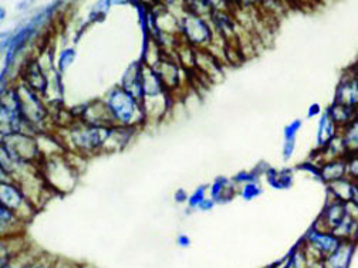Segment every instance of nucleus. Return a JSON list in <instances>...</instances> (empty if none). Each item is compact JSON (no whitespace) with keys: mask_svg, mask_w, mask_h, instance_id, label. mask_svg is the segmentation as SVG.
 Segmentation results:
<instances>
[{"mask_svg":"<svg viewBox=\"0 0 358 268\" xmlns=\"http://www.w3.org/2000/svg\"><path fill=\"white\" fill-rule=\"evenodd\" d=\"M341 243V239L336 236L333 232L320 230L317 228H313L303 241V247L306 248L307 254L313 255L310 260H324L329 254H331Z\"/></svg>","mask_w":358,"mask_h":268,"instance_id":"nucleus-1","label":"nucleus"},{"mask_svg":"<svg viewBox=\"0 0 358 268\" xmlns=\"http://www.w3.org/2000/svg\"><path fill=\"white\" fill-rule=\"evenodd\" d=\"M350 214H351L350 203H344V202L331 199L327 202L323 213L320 214L319 220L316 221L315 228H317L320 230H327V232L336 233Z\"/></svg>","mask_w":358,"mask_h":268,"instance_id":"nucleus-2","label":"nucleus"},{"mask_svg":"<svg viewBox=\"0 0 358 268\" xmlns=\"http://www.w3.org/2000/svg\"><path fill=\"white\" fill-rule=\"evenodd\" d=\"M334 103L358 110V75L350 67L343 73L334 93Z\"/></svg>","mask_w":358,"mask_h":268,"instance_id":"nucleus-3","label":"nucleus"},{"mask_svg":"<svg viewBox=\"0 0 358 268\" xmlns=\"http://www.w3.org/2000/svg\"><path fill=\"white\" fill-rule=\"evenodd\" d=\"M355 248L357 243L341 240L340 246L323 260L324 268H350Z\"/></svg>","mask_w":358,"mask_h":268,"instance_id":"nucleus-4","label":"nucleus"},{"mask_svg":"<svg viewBox=\"0 0 358 268\" xmlns=\"http://www.w3.org/2000/svg\"><path fill=\"white\" fill-rule=\"evenodd\" d=\"M320 173H322V182H324L326 185L334 184L340 181V179L347 177L345 156L320 163Z\"/></svg>","mask_w":358,"mask_h":268,"instance_id":"nucleus-5","label":"nucleus"},{"mask_svg":"<svg viewBox=\"0 0 358 268\" xmlns=\"http://www.w3.org/2000/svg\"><path fill=\"white\" fill-rule=\"evenodd\" d=\"M340 132H341V129L334 124L329 111L326 110L324 114L322 115L320 124H319V133H317L319 148H324L327 144H330L334 138H337L340 135Z\"/></svg>","mask_w":358,"mask_h":268,"instance_id":"nucleus-6","label":"nucleus"},{"mask_svg":"<svg viewBox=\"0 0 358 268\" xmlns=\"http://www.w3.org/2000/svg\"><path fill=\"white\" fill-rule=\"evenodd\" d=\"M331 119L334 121V124L343 129L345 128L348 124H351L357 117H358V110L348 107V105H343V104H337L333 103L329 108H327Z\"/></svg>","mask_w":358,"mask_h":268,"instance_id":"nucleus-7","label":"nucleus"},{"mask_svg":"<svg viewBox=\"0 0 358 268\" xmlns=\"http://www.w3.org/2000/svg\"><path fill=\"white\" fill-rule=\"evenodd\" d=\"M352 184L354 181H351L350 177H343L340 181L327 185L329 195L333 196V199L336 200L350 203L351 195H352Z\"/></svg>","mask_w":358,"mask_h":268,"instance_id":"nucleus-8","label":"nucleus"},{"mask_svg":"<svg viewBox=\"0 0 358 268\" xmlns=\"http://www.w3.org/2000/svg\"><path fill=\"white\" fill-rule=\"evenodd\" d=\"M347 154L358 152V117L340 132Z\"/></svg>","mask_w":358,"mask_h":268,"instance_id":"nucleus-9","label":"nucleus"},{"mask_svg":"<svg viewBox=\"0 0 358 268\" xmlns=\"http://www.w3.org/2000/svg\"><path fill=\"white\" fill-rule=\"evenodd\" d=\"M310 261L311 260H310L306 248L301 246V247L296 248L292 253V255L287 258L286 268H308Z\"/></svg>","mask_w":358,"mask_h":268,"instance_id":"nucleus-10","label":"nucleus"},{"mask_svg":"<svg viewBox=\"0 0 358 268\" xmlns=\"http://www.w3.org/2000/svg\"><path fill=\"white\" fill-rule=\"evenodd\" d=\"M345 168L347 177H350L354 182H358V152H351L345 155Z\"/></svg>","mask_w":358,"mask_h":268,"instance_id":"nucleus-11","label":"nucleus"},{"mask_svg":"<svg viewBox=\"0 0 358 268\" xmlns=\"http://www.w3.org/2000/svg\"><path fill=\"white\" fill-rule=\"evenodd\" d=\"M300 126H301V122L296 121L290 126L286 128V140L287 141H294V135H296V132L300 129Z\"/></svg>","mask_w":358,"mask_h":268,"instance_id":"nucleus-12","label":"nucleus"},{"mask_svg":"<svg viewBox=\"0 0 358 268\" xmlns=\"http://www.w3.org/2000/svg\"><path fill=\"white\" fill-rule=\"evenodd\" d=\"M260 193V189L256 186V185H246L245 186V189H243V192H242V195H243V198L245 199H252V198H255V196H257Z\"/></svg>","mask_w":358,"mask_h":268,"instance_id":"nucleus-13","label":"nucleus"},{"mask_svg":"<svg viewBox=\"0 0 358 268\" xmlns=\"http://www.w3.org/2000/svg\"><path fill=\"white\" fill-rule=\"evenodd\" d=\"M350 204L358 210V182L352 184V195H351V200Z\"/></svg>","mask_w":358,"mask_h":268,"instance_id":"nucleus-14","label":"nucleus"},{"mask_svg":"<svg viewBox=\"0 0 358 268\" xmlns=\"http://www.w3.org/2000/svg\"><path fill=\"white\" fill-rule=\"evenodd\" d=\"M322 112V108H320V105L319 104H315V105H311L310 107V111H308V117L311 118V117H316V115H319Z\"/></svg>","mask_w":358,"mask_h":268,"instance_id":"nucleus-15","label":"nucleus"},{"mask_svg":"<svg viewBox=\"0 0 358 268\" xmlns=\"http://www.w3.org/2000/svg\"><path fill=\"white\" fill-rule=\"evenodd\" d=\"M23 268H46V267H44L43 264H38V262H31V264H27Z\"/></svg>","mask_w":358,"mask_h":268,"instance_id":"nucleus-16","label":"nucleus"},{"mask_svg":"<svg viewBox=\"0 0 358 268\" xmlns=\"http://www.w3.org/2000/svg\"><path fill=\"white\" fill-rule=\"evenodd\" d=\"M350 70H351L354 74H357V75H358V59H357V61L350 67Z\"/></svg>","mask_w":358,"mask_h":268,"instance_id":"nucleus-17","label":"nucleus"}]
</instances>
